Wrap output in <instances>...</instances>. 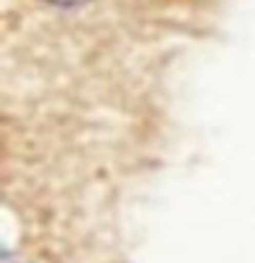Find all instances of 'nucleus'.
Masks as SVG:
<instances>
[{"label": "nucleus", "instance_id": "1", "mask_svg": "<svg viewBox=\"0 0 255 263\" xmlns=\"http://www.w3.org/2000/svg\"><path fill=\"white\" fill-rule=\"evenodd\" d=\"M49 6H57V8H75V6H83L88 0H44Z\"/></svg>", "mask_w": 255, "mask_h": 263}]
</instances>
